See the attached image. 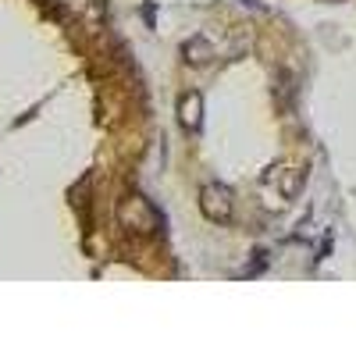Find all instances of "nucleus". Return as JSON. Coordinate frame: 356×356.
I'll list each match as a JSON object with an SVG mask.
<instances>
[{
	"label": "nucleus",
	"mask_w": 356,
	"mask_h": 356,
	"mask_svg": "<svg viewBox=\"0 0 356 356\" xmlns=\"http://www.w3.org/2000/svg\"><path fill=\"white\" fill-rule=\"evenodd\" d=\"M200 211H203V218H211V221H228L232 218V189H225V186H203Z\"/></svg>",
	"instance_id": "f257e3e1"
},
{
	"label": "nucleus",
	"mask_w": 356,
	"mask_h": 356,
	"mask_svg": "<svg viewBox=\"0 0 356 356\" xmlns=\"http://www.w3.org/2000/svg\"><path fill=\"white\" fill-rule=\"evenodd\" d=\"M122 221L132 225L136 232H154V228H157V211L150 207V200L129 196V200L122 203Z\"/></svg>",
	"instance_id": "f03ea898"
},
{
	"label": "nucleus",
	"mask_w": 356,
	"mask_h": 356,
	"mask_svg": "<svg viewBox=\"0 0 356 356\" xmlns=\"http://www.w3.org/2000/svg\"><path fill=\"white\" fill-rule=\"evenodd\" d=\"M178 122L186 129H200V122H203V97L200 93H186L178 100Z\"/></svg>",
	"instance_id": "7ed1b4c3"
},
{
	"label": "nucleus",
	"mask_w": 356,
	"mask_h": 356,
	"mask_svg": "<svg viewBox=\"0 0 356 356\" xmlns=\"http://www.w3.org/2000/svg\"><path fill=\"white\" fill-rule=\"evenodd\" d=\"M182 54H186V61H189V65H207V61L214 57V47L196 36V40H189V43L182 47Z\"/></svg>",
	"instance_id": "20e7f679"
}]
</instances>
